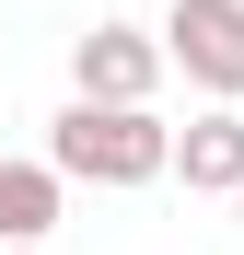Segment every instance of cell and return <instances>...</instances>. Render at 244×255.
Here are the masks:
<instances>
[{
    "label": "cell",
    "instance_id": "obj_1",
    "mask_svg": "<svg viewBox=\"0 0 244 255\" xmlns=\"http://www.w3.org/2000/svg\"><path fill=\"white\" fill-rule=\"evenodd\" d=\"M47 162H58V186H151V174H175V128H163L151 105H58L47 116Z\"/></svg>",
    "mask_w": 244,
    "mask_h": 255
},
{
    "label": "cell",
    "instance_id": "obj_2",
    "mask_svg": "<svg viewBox=\"0 0 244 255\" xmlns=\"http://www.w3.org/2000/svg\"><path fill=\"white\" fill-rule=\"evenodd\" d=\"M151 35H163V58H175L210 105H244V0H175Z\"/></svg>",
    "mask_w": 244,
    "mask_h": 255
},
{
    "label": "cell",
    "instance_id": "obj_3",
    "mask_svg": "<svg viewBox=\"0 0 244 255\" xmlns=\"http://www.w3.org/2000/svg\"><path fill=\"white\" fill-rule=\"evenodd\" d=\"M163 35H140V23H93L70 47V81H81V105H151L163 93Z\"/></svg>",
    "mask_w": 244,
    "mask_h": 255
},
{
    "label": "cell",
    "instance_id": "obj_4",
    "mask_svg": "<svg viewBox=\"0 0 244 255\" xmlns=\"http://www.w3.org/2000/svg\"><path fill=\"white\" fill-rule=\"evenodd\" d=\"M175 174L186 197H244V105H210L175 128Z\"/></svg>",
    "mask_w": 244,
    "mask_h": 255
},
{
    "label": "cell",
    "instance_id": "obj_5",
    "mask_svg": "<svg viewBox=\"0 0 244 255\" xmlns=\"http://www.w3.org/2000/svg\"><path fill=\"white\" fill-rule=\"evenodd\" d=\"M58 232V162H0V255H35Z\"/></svg>",
    "mask_w": 244,
    "mask_h": 255
},
{
    "label": "cell",
    "instance_id": "obj_6",
    "mask_svg": "<svg viewBox=\"0 0 244 255\" xmlns=\"http://www.w3.org/2000/svg\"><path fill=\"white\" fill-rule=\"evenodd\" d=\"M233 232H244V197H233Z\"/></svg>",
    "mask_w": 244,
    "mask_h": 255
}]
</instances>
